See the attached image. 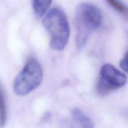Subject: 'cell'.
Returning <instances> with one entry per match:
<instances>
[{
    "mask_svg": "<svg viewBox=\"0 0 128 128\" xmlns=\"http://www.w3.org/2000/svg\"><path fill=\"white\" fill-rule=\"evenodd\" d=\"M102 21V12L96 6L88 2L78 5L74 16L78 48L81 49L86 45L90 34L100 28Z\"/></svg>",
    "mask_w": 128,
    "mask_h": 128,
    "instance_id": "cell-1",
    "label": "cell"
},
{
    "mask_svg": "<svg viewBox=\"0 0 128 128\" xmlns=\"http://www.w3.org/2000/svg\"><path fill=\"white\" fill-rule=\"evenodd\" d=\"M43 25L50 36V46L55 51H62L68 42L70 29L66 14L58 8H52L43 20Z\"/></svg>",
    "mask_w": 128,
    "mask_h": 128,
    "instance_id": "cell-2",
    "label": "cell"
},
{
    "mask_svg": "<svg viewBox=\"0 0 128 128\" xmlns=\"http://www.w3.org/2000/svg\"><path fill=\"white\" fill-rule=\"evenodd\" d=\"M42 77L43 72L40 62L35 59L29 60L14 80V92L20 96L31 93L40 86Z\"/></svg>",
    "mask_w": 128,
    "mask_h": 128,
    "instance_id": "cell-3",
    "label": "cell"
},
{
    "mask_svg": "<svg viewBox=\"0 0 128 128\" xmlns=\"http://www.w3.org/2000/svg\"><path fill=\"white\" fill-rule=\"evenodd\" d=\"M127 77L110 64H105L100 70L97 83V91L101 95H106L123 87Z\"/></svg>",
    "mask_w": 128,
    "mask_h": 128,
    "instance_id": "cell-4",
    "label": "cell"
},
{
    "mask_svg": "<svg viewBox=\"0 0 128 128\" xmlns=\"http://www.w3.org/2000/svg\"><path fill=\"white\" fill-rule=\"evenodd\" d=\"M71 115L73 120L81 128H94V124L92 120L80 109H73L71 111Z\"/></svg>",
    "mask_w": 128,
    "mask_h": 128,
    "instance_id": "cell-5",
    "label": "cell"
},
{
    "mask_svg": "<svg viewBox=\"0 0 128 128\" xmlns=\"http://www.w3.org/2000/svg\"><path fill=\"white\" fill-rule=\"evenodd\" d=\"M52 0H32V8L38 17H42L50 8Z\"/></svg>",
    "mask_w": 128,
    "mask_h": 128,
    "instance_id": "cell-6",
    "label": "cell"
},
{
    "mask_svg": "<svg viewBox=\"0 0 128 128\" xmlns=\"http://www.w3.org/2000/svg\"><path fill=\"white\" fill-rule=\"evenodd\" d=\"M7 106L3 89L0 83V128H3L7 122Z\"/></svg>",
    "mask_w": 128,
    "mask_h": 128,
    "instance_id": "cell-7",
    "label": "cell"
},
{
    "mask_svg": "<svg viewBox=\"0 0 128 128\" xmlns=\"http://www.w3.org/2000/svg\"><path fill=\"white\" fill-rule=\"evenodd\" d=\"M108 3L115 10L128 19V8L120 0H106Z\"/></svg>",
    "mask_w": 128,
    "mask_h": 128,
    "instance_id": "cell-8",
    "label": "cell"
},
{
    "mask_svg": "<svg viewBox=\"0 0 128 128\" xmlns=\"http://www.w3.org/2000/svg\"><path fill=\"white\" fill-rule=\"evenodd\" d=\"M120 66L128 74V51L120 61Z\"/></svg>",
    "mask_w": 128,
    "mask_h": 128,
    "instance_id": "cell-9",
    "label": "cell"
},
{
    "mask_svg": "<svg viewBox=\"0 0 128 128\" xmlns=\"http://www.w3.org/2000/svg\"></svg>",
    "mask_w": 128,
    "mask_h": 128,
    "instance_id": "cell-10",
    "label": "cell"
}]
</instances>
